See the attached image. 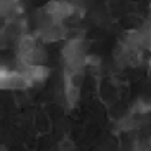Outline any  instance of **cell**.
I'll list each match as a JSON object with an SVG mask.
<instances>
[{
    "mask_svg": "<svg viewBox=\"0 0 151 151\" xmlns=\"http://www.w3.org/2000/svg\"><path fill=\"white\" fill-rule=\"evenodd\" d=\"M0 84H2V89H5V91H25V89L31 87L30 81L22 72L15 71V69H7L5 66L2 68Z\"/></svg>",
    "mask_w": 151,
    "mask_h": 151,
    "instance_id": "1",
    "label": "cell"
},
{
    "mask_svg": "<svg viewBox=\"0 0 151 151\" xmlns=\"http://www.w3.org/2000/svg\"><path fill=\"white\" fill-rule=\"evenodd\" d=\"M27 25L22 20H10L5 22L4 28H2V43L7 46L8 43H15L18 45L23 38L27 36Z\"/></svg>",
    "mask_w": 151,
    "mask_h": 151,
    "instance_id": "2",
    "label": "cell"
},
{
    "mask_svg": "<svg viewBox=\"0 0 151 151\" xmlns=\"http://www.w3.org/2000/svg\"><path fill=\"white\" fill-rule=\"evenodd\" d=\"M46 12L53 17L54 22H63L76 13V8L69 0H51L45 5Z\"/></svg>",
    "mask_w": 151,
    "mask_h": 151,
    "instance_id": "3",
    "label": "cell"
},
{
    "mask_svg": "<svg viewBox=\"0 0 151 151\" xmlns=\"http://www.w3.org/2000/svg\"><path fill=\"white\" fill-rule=\"evenodd\" d=\"M68 35V28L63 25V22H54L48 27L38 30V40L45 43H56Z\"/></svg>",
    "mask_w": 151,
    "mask_h": 151,
    "instance_id": "4",
    "label": "cell"
},
{
    "mask_svg": "<svg viewBox=\"0 0 151 151\" xmlns=\"http://www.w3.org/2000/svg\"><path fill=\"white\" fill-rule=\"evenodd\" d=\"M79 97H81L79 86L72 82L69 76H64V100H66V105H68L69 109L76 107L77 102H79Z\"/></svg>",
    "mask_w": 151,
    "mask_h": 151,
    "instance_id": "5",
    "label": "cell"
},
{
    "mask_svg": "<svg viewBox=\"0 0 151 151\" xmlns=\"http://www.w3.org/2000/svg\"><path fill=\"white\" fill-rule=\"evenodd\" d=\"M20 61H25L27 64L30 66H45L46 59H48V53H46V49L41 48V46H36V48L28 53L25 58H17Z\"/></svg>",
    "mask_w": 151,
    "mask_h": 151,
    "instance_id": "6",
    "label": "cell"
},
{
    "mask_svg": "<svg viewBox=\"0 0 151 151\" xmlns=\"http://www.w3.org/2000/svg\"><path fill=\"white\" fill-rule=\"evenodd\" d=\"M36 46H38L36 38L31 36V35H27V36L17 45V58H25L28 53H31Z\"/></svg>",
    "mask_w": 151,
    "mask_h": 151,
    "instance_id": "7",
    "label": "cell"
},
{
    "mask_svg": "<svg viewBox=\"0 0 151 151\" xmlns=\"http://www.w3.org/2000/svg\"><path fill=\"white\" fill-rule=\"evenodd\" d=\"M100 97H102V100L105 104L115 102V99H117V89H115L110 82L104 81V82L100 84Z\"/></svg>",
    "mask_w": 151,
    "mask_h": 151,
    "instance_id": "8",
    "label": "cell"
},
{
    "mask_svg": "<svg viewBox=\"0 0 151 151\" xmlns=\"http://www.w3.org/2000/svg\"><path fill=\"white\" fill-rule=\"evenodd\" d=\"M87 66H95V68L100 66V58L99 56H91V54H89V56H87Z\"/></svg>",
    "mask_w": 151,
    "mask_h": 151,
    "instance_id": "9",
    "label": "cell"
},
{
    "mask_svg": "<svg viewBox=\"0 0 151 151\" xmlns=\"http://www.w3.org/2000/svg\"><path fill=\"white\" fill-rule=\"evenodd\" d=\"M148 71H150V74H151V59H150V64H148Z\"/></svg>",
    "mask_w": 151,
    "mask_h": 151,
    "instance_id": "10",
    "label": "cell"
}]
</instances>
